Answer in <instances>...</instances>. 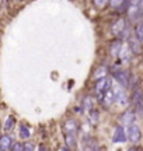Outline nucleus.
I'll return each mask as SVG.
<instances>
[{
	"label": "nucleus",
	"instance_id": "f8f14e48",
	"mask_svg": "<svg viewBox=\"0 0 143 151\" xmlns=\"http://www.w3.org/2000/svg\"><path fill=\"white\" fill-rule=\"evenodd\" d=\"M129 48H131V50L133 52V55H140V53H142L143 43L137 39V38H136V39L131 38V39H129Z\"/></svg>",
	"mask_w": 143,
	"mask_h": 151
},
{
	"label": "nucleus",
	"instance_id": "6e6552de",
	"mask_svg": "<svg viewBox=\"0 0 143 151\" xmlns=\"http://www.w3.org/2000/svg\"><path fill=\"white\" fill-rule=\"evenodd\" d=\"M124 43V41L121 39V38H117V39H114L110 42V45H108V53L111 57H115V56L119 55V52H121V49H122V45Z\"/></svg>",
	"mask_w": 143,
	"mask_h": 151
},
{
	"label": "nucleus",
	"instance_id": "f03ea898",
	"mask_svg": "<svg viewBox=\"0 0 143 151\" xmlns=\"http://www.w3.org/2000/svg\"><path fill=\"white\" fill-rule=\"evenodd\" d=\"M131 103L137 115L143 116V90L139 84H136L132 88V97H131Z\"/></svg>",
	"mask_w": 143,
	"mask_h": 151
},
{
	"label": "nucleus",
	"instance_id": "aec40b11",
	"mask_svg": "<svg viewBox=\"0 0 143 151\" xmlns=\"http://www.w3.org/2000/svg\"><path fill=\"white\" fill-rule=\"evenodd\" d=\"M98 116H100V113H98V111H95V109H91V111L88 112V118L91 120V123H94V125L98 122Z\"/></svg>",
	"mask_w": 143,
	"mask_h": 151
},
{
	"label": "nucleus",
	"instance_id": "b1692460",
	"mask_svg": "<svg viewBox=\"0 0 143 151\" xmlns=\"http://www.w3.org/2000/svg\"><path fill=\"white\" fill-rule=\"evenodd\" d=\"M32 150H35L34 143H24V151H32Z\"/></svg>",
	"mask_w": 143,
	"mask_h": 151
},
{
	"label": "nucleus",
	"instance_id": "423d86ee",
	"mask_svg": "<svg viewBox=\"0 0 143 151\" xmlns=\"http://www.w3.org/2000/svg\"><path fill=\"white\" fill-rule=\"evenodd\" d=\"M126 31V21H125V18H118V20H115L114 23L111 24V34L112 35H115V37H118V38H122V34Z\"/></svg>",
	"mask_w": 143,
	"mask_h": 151
},
{
	"label": "nucleus",
	"instance_id": "20e7f679",
	"mask_svg": "<svg viewBox=\"0 0 143 151\" xmlns=\"http://www.w3.org/2000/svg\"><path fill=\"white\" fill-rule=\"evenodd\" d=\"M62 129H63V136H77L79 123H77V120L73 119V118H67L63 122Z\"/></svg>",
	"mask_w": 143,
	"mask_h": 151
},
{
	"label": "nucleus",
	"instance_id": "412c9836",
	"mask_svg": "<svg viewBox=\"0 0 143 151\" xmlns=\"http://www.w3.org/2000/svg\"><path fill=\"white\" fill-rule=\"evenodd\" d=\"M108 1L110 0H93V3H94V6L97 8H100V10H103L108 6Z\"/></svg>",
	"mask_w": 143,
	"mask_h": 151
},
{
	"label": "nucleus",
	"instance_id": "ddd939ff",
	"mask_svg": "<svg viewBox=\"0 0 143 151\" xmlns=\"http://www.w3.org/2000/svg\"><path fill=\"white\" fill-rule=\"evenodd\" d=\"M132 56H133V52L131 50L129 45H128V46H122L121 52H119V57H121V62H122V63H126V62H129Z\"/></svg>",
	"mask_w": 143,
	"mask_h": 151
},
{
	"label": "nucleus",
	"instance_id": "9b49d317",
	"mask_svg": "<svg viewBox=\"0 0 143 151\" xmlns=\"http://www.w3.org/2000/svg\"><path fill=\"white\" fill-rule=\"evenodd\" d=\"M13 144H14V143H13V139H11L8 134L0 136V150H1V151L11 150Z\"/></svg>",
	"mask_w": 143,
	"mask_h": 151
},
{
	"label": "nucleus",
	"instance_id": "0eeeda50",
	"mask_svg": "<svg viewBox=\"0 0 143 151\" xmlns=\"http://www.w3.org/2000/svg\"><path fill=\"white\" fill-rule=\"evenodd\" d=\"M128 140V133L124 129V125H117L115 126V132L112 136V143H125Z\"/></svg>",
	"mask_w": 143,
	"mask_h": 151
},
{
	"label": "nucleus",
	"instance_id": "7ed1b4c3",
	"mask_svg": "<svg viewBox=\"0 0 143 151\" xmlns=\"http://www.w3.org/2000/svg\"><path fill=\"white\" fill-rule=\"evenodd\" d=\"M111 84H112V80H111V77H108V76H105V77H103V79H100V80H95L93 92L95 94L98 102L101 101V98H103L104 94L111 88Z\"/></svg>",
	"mask_w": 143,
	"mask_h": 151
},
{
	"label": "nucleus",
	"instance_id": "dca6fc26",
	"mask_svg": "<svg viewBox=\"0 0 143 151\" xmlns=\"http://www.w3.org/2000/svg\"><path fill=\"white\" fill-rule=\"evenodd\" d=\"M81 106H83V109L84 111L90 112L91 109H93V99H91V97L87 95L83 98V101H81Z\"/></svg>",
	"mask_w": 143,
	"mask_h": 151
},
{
	"label": "nucleus",
	"instance_id": "f257e3e1",
	"mask_svg": "<svg viewBox=\"0 0 143 151\" xmlns=\"http://www.w3.org/2000/svg\"><path fill=\"white\" fill-rule=\"evenodd\" d=\"M110 72H111L112 79L115 80V81H118V84L121 85V87L128 88L129 85H131V80H132V77H131V72H129V70L119 69V67H117V64H114V67H112Z\"/></svg>",
	"mask_w": 143,
	"mask_h": 151
},
{
	"label": "nucleus",
	"instance_id": "a878e982",
	"mask_svg": "<svg viewBox=\"0 0 143 151\" xmlns=\"http://www.w3.org/2000/svg\"><path fill=\"white\" fill-rule=\"evenodd\" d=\"M0 129H1V126H0Z\"/></svg>",
	"mask_w": 143,
	"mask_h": 151
},
{
	"label": "nucleus",
	"instance_id": "f3484780",
	"mask_svg": "<svg viewBox=\"0 0 143 151\" xmlns=\"http://www.w3.org/2000/svg\"><path fill=\"white\" fill-rule=\"evenodd\" d=\"M20 137L23 140H27V139L31 137V130L28 129V126H25V125H21L20 126Z\"/></svg>",
	"mask_w": 143,
	"mask_h": 151
},
{
	"label": "nucleus",
	"instance_id": "4be33fe9",
	"mask_svg": "<svg viewBox=\"0 0 143 151\" xmlns=\"http://www.w3.org/2000/svg\"><path fill=\"white\" fill-rule=\"evenodd\" d=\"M122 3H124V0H110V1H108V6L111 8H115V10H117V8H119V6H121Z\"/></svg>",
	"mask_w": 143,
	"mask_h": 151
},
{
	"label": "nucleus",
	"instance_id": "a211bd4d",
	"mask_svg": "<svg viewBox=\"0 0 143 151\" xmlns=\"http://www.w3.org/2000/svg\"><path fill=\"white\" fill-rule=\"evenodd\" d=\"M135 37L143 43V23H137L135 27Z\"/></svg>",
	"mask_w": 143,
	"mask_h": 151
},
{
	"label": "nucleus",
	"instance_id": "bb28decb",
	"mask_svg": "<svg viewBox=\"0 0 143 151\" xmlns=\"http://www.w3.org/2000/svg\"><path fill=\"white\" fill-rule=\"evenodd\" d=\"M8 1H10V0H8Z\"/></svg>",
	"mask_w": 143,
	"mask_h": 151
},
{
	"label": "nucleus",
	"instance_id": "9d476101",
	"mask_svg": "<svg viewBox=\"0 0 143 151\" xmlns=\"http://www.w3.org/2000/svg\"><path fill=\"white\" fill-rule=\"evenodd\" d=\"M115 101H117V99H115V91L110 88V90H108V91H107V92L103 95V98H101V101H100V102L103 103L104 106H111Z\"/></svg>",
	"mask_w": 143,
	"mask_h": 151
},
{
	"label": "nucleus",
	"instance_id": "1a4fd4ad",
	"mask_svg": "<svg viewBox=\"0 0 143 151\" xmlns=\"http://www.w3.org/2000/svg\"><path fill=\"white\" fill-rule=\"evenodd\" d=\"M135 118H136L135 111H125V112H122V115L119 116V123L124 125V126L125 125L129 126V125H132L135 122Z\"/></svg>",
	"mask_w": 143,
	"mask_h": 151
},
{
	"label": "nucleus",
	"instance_id": "2eb2a0df",
	"mask_svg": "<svg viewBox=\"0 0 143 151\" xmlns=\"http://www.w3.org/2000/svg\"><path fill=\"white\" fill-rule=\"evenodd\" d=\"M105 76H108V69L105 66H98L94 70V73H93V79L94 80H100L103 77H105Z\"/></svg>",
	"mask_w": 143,
	"mask_h": 151
},
{
	"label": "nucleus",
	"instance_id": "39448f33",
	"mask_svg": "<svg viewBox=\"0 0 143 151\" xmlns=\"http://www.w3.org/2000/svg\"><path fill=\"white\" fill-rule=\"evenodd\" d=\"M128 140L131 141V143H139L140 140H142V130H140V127L135 125V123H132V125H129L128 126Z\"/></svg>",
	"mask_w": 143,
	"mask_h": 151
},
{
	"label": "nucleus",
	"instance_id": "4468645a",
	"mask_svg": "<svg viewBox=\"0 0 143 151\" xmlns=\"http://www.w3.org/2000/svg\"><path fill=\"white\" fill-rule=\"evenodd\" d=\"M124 90L125 88L119 87L117 88V90H114L115 91V99H117V102L119 103V105H126L128 101H126V95H125V92H124Z\"/></svg>",
	"mask_w": 143,
	"mask_h": 151
},
{
	"label": "nucleus",
	"instance_id": "393cba45",
	"mask_svg": "<svg viewBox=\"0 0 143 151\" xmlns=\"http://www.w3.org/2000/svg\"><path fill=\"white\" fill-rule=\"evenodd\" d=\"M3 3H4V0H0V6H1V4H3Z\"/></svg>",
	"mask_w": 143,
	"mask_h": 151
},
{
	"label": "nucleus",
	"instance_id": "6ab92c4d",
	"mask_svg": "<svg viewBox=\"0 0 143 151\" xmlns=\"http://www.w3.org/2000/svg\"><path fill=\"white\" fill-rule=\"evenodd\" d=\"M14 125H16V118L14 116H8L6 119V123H4V129L6 130H11L14 127Z\"/></svg>",
	"mask_w": 143,
	"mask_h": 151
},
{
	"label": "nucleus",
	"instance_id": "5701e85b",
	"mask_svg": "<svg viewBox=\"0 0 143 151\" xmlns=\"http://www.w3.org/2000/svg\"><path fill=\"white\" fill-rule=\"evenodd\" d=\"M13 151H24V144L23 143H14L11 147Z\"/></svg>",
	"mask_w": 143,
	"mask_h": 151
}]
</instances>
